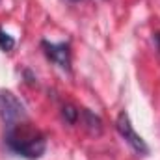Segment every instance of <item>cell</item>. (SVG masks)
<instances>
[{
  "label": "cell",
  "mask_w": 160,
  "mask_h": 160,
  "mask_svg": "<svg viewBox=\"0 0 160 160\" xmlns=\"http://www.w3.org/2000/svg\"><path fill=\"white\" fill-rule=\"evenodd\" d=\"M116 127H118L119 134L125 138V142H127L138 155H149L147 143H145L143 138L134 130V127H132V123H130V118H128V114H127L125 110L119 112V116H118V119H116Z\"/></svg>",
  "instance_id": "3957f363"
},
{
  "label": "cell",
  "mask_w": 160,
  "mask_h": 160,
  "mask_svg": "<svg viewBox=\"0 0 160 160\" xmlns=\"http://www.w3.org/2000/svg\"><path fill=\"white\" fill-rule=\"evenodd\" d=\"M82 118H84V127H86V130H88L91 136H101V132H102V123H101V119H99L95 114H91L89 110H82Z\"/></svg>",
  "instance_id": "5b68a950"
},
{
  "label": "cell",
  "mask_w": 160,
  "mask_h": 160,
  "mask_svg": "<svg viewBox=\"0 0 160 160\" xmlns=\"http://www.w3.org/2000/svg\"><path fill=\"white\" fill-rule=\"evenodd\" d=\"M43 48H45V54L56 65H60L65 71L71 69V54H69V45L67 43H48V41H43Z\"/></svg>",
  "instance_id": "277c9868"
},
{
  "label": "cell",
  "mask_w": 160,
  "mask_h": 160,
  "mask_svg": "<svg viewBox=\"0 0 160 160\" xmlns=\"http://www.w3.org/2000/svg\"><path fill=\"white\" fill-rule=\"evenodd\" d=\"M6 143L9 145L11 151H15L17 155L24 157V158L36 160L47 149V140L45 136L38 132L36 128L28 127L26 121H21L17 125L8 127L6 132Z\"/></svg>",
  "instance_id": "6da1fadb"
},
{
  "label": "cell",
  "mask_w": 160,
  "mask_h": 160,
  "mask_svg": "<svg viewBox=\"0 0 160 160\" xmlns=\"http://www.w3.org/2000/svg\"><path fill=\"white\" fill-rule=\"evenodd\" d=\"M13 47H15V39L0 28V48L2 50H11Z\"/></svg>",
  "instance_id": "8992f818"
},
{
  "label": "cell",
  "mask_w": 160,
  "mask_h": 160,
  "mask_svg": "<svg viewBox=\"0 0 160 160\" xmlns=\"http://www.w3.org/2000/svg\"><path fill=\"white\" fill-rule=\"evenodd\" d=\"M0 119L6 123V127L28 119L24 104L9 89H0Z\"/></svg>",
  "instance_id": "7a4b0ae2"
},
{
  "label": "cell",
  "mask_w": 160,
  "mask_h": 160,
  "mask_svg": "<svg viewBox=\"0 0 160 160\" xmlns=\"http://www.w3.org/2000/svg\"><path fill=\"white\" fill-rule=\"evenodd\" d=\"M69 2H78V0H69Z\"/></svg>",
  "instance_id": "ba28073f"
},
{
  "label": "cell",
  "mask_w": 160,
  "mask_h": 160,
  "mask_svg": "<svg viewBox=\"0 0 160 160\" xmlns=\"http://www.w3.org/2000/svg\"><path fill=\"white\" fill-rule=\"evenodd\" d=\"M63 118L69 121V123H75L78 118V110L73 108V106H63Z\"/></svg>",
  "instance_id": "52a82bcc"
}]
</instances>
